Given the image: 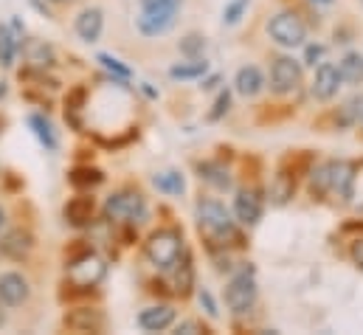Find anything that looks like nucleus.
<instances>
[{"mask_svg": "<svg viewBox=\"0 0 363 335\" xmlns=\"http://www.w3.org/2000/svg\"><path fill=\"white\" fill-rule=\"evenodd\" d=\"M352 183H355V169L347 161H327L324 167H318L313 172V183L310 192L315 197L324 194H338L341 200L352 197Z\"/></svg>", "mask_w": 363, "mask_h": 335, "instance_id": "obj_1", "label": "nucleus"}, {"mask_svg": "<svg viewBox=\"0 0 363 335\" xmlns=\"http://www.w3.org/2000/svg\"><path fill=\"white\" fill-rule=\"evenodd\" d=\"M144 253H147V259H150L158 270L175 268L183 253L181 231H175V229H161V231L150 234V240H147V246H144Z\"/></svg>", "mask_w": 363, "mask_h": 335, "instance_id": "obj_2", "label": "nucleus"}, {"mask_svg": "<svg viewBox=\"0 0 363 335\" xmlns=\"http://www.w3.org/2000/svg\"><path fill=\"white\" fill-rule=\"evenodd\" d=\"M197 226H200V231L208 234L211 240L237 237L234 220H231L228 209H225L220 200H211V197H203V200L197 203Z\"/></svg>", "mask_w": 363, "mask_h": 335, "instance_id": "obj_3", "label": "nucleus"}, {"mask_svg": "<svg viewBox=\"0 0 363 335\" xmlns=\"http://www.w3.org/2000/svg\"><path fill=\"white\" fill-rule=\"evenodd\" d=\"M147 214V203H144V194L135 192V189H121V192H113L104 203V217L113 220V223H141Z\"/></svg>", "mask_w": 363, "mask_h": 335, "instance_id": "obj_4", "label": "nucleus"}, {"mask_svg": "<svg viewBox=\"0 0 363 335\" xmlns=\"http://www.w3.org/2000/svg\"><path fill=\"white\" fill-rule=\"evenodd\" d=\"M257 279H254V268H242L225 287V304L231 313L237 316H245L254 310L257 304Z\"/></svg>", "mask_w": 363, "mask_h": 335, "instance_id": "obj_5", "label": "nucleus"}, {"mask_svg": "<svg viewBox=\"0 0 363 335\" xmlns=\"http://www.w3.org/2000/svg\"><path fill=\"white\" fill-rule=\"evenodd\" d=\"M268 34L281 48H296L307 40V26L296 11H279L268 23Z\"/></svg>", "mask_w": 363, "mask_h": 335, "instance_id": "obj_6", "label": "nucleus"}, {"mask_svg": "<svg viewBox=\"0 0 363 335\" xmlns=\"http://www.w3.org/2000/svg\"><path fill=\"white\" fill-rule=\"evenodd\" d=\"M104 273H107V265L91 251L71 259V265H68V282L74 287H85V290H93L104 279Z\"/></svg>", "mask_w": 363, "mask_h": 335, "instance_id": "obj_7", "label": "nucleus"}, {"mask_svg": "<svg viewBox=\"0 0 363 335\" xmlns=\"http://www.w3.org/2000/svg\"><path fill=\"white\" fill-rule=\"evenodd\" d=\"M178 23V9L172 6H155V9H141L138 14V31L144 37H161Z\"/></svg>", "mask_w": 363, "mask_h": 335, "instance_id": "obj_8", "label": "nucleus"}, {"mask_svg": "<svg viewBox=\"0 0 363 335\" xmlns=\"http://www.w3.org/2000/svg\"><path fill=\"white\" fill-rule=\"evenodd\" d=\"M301 84V65L293 57H276L271 68L273 93H290Z\"/></svg>", "mask_w": 363, "mask_h": 335, "instance_id": "obj_9", "label": "nucleus"}, {"mask_svg": "<svg viewBox=\"0 0 363 335\" xmlns=\"http://www.w3.org/2000/svg\"><path fill=\"white\" fill-rule=\"evenodd\" d=\"M62 324L74 333H101L104 330V313L99 307H77L71 313H65Z\"/></svg>", "mask_w": 363, "mask_h": 335, "instance_id": "obj_10", "label": "nucleus"}, {"mask_svg": "<svg viewBox=\"0 0 363 335\" xmlns=\"http://www.w3.org/2000/svg\"><path fill=\"white\" fill-rule=\"evenodd\" d=\"M234 217L242 226H257L262 220V197L257 192H251V189L237 192V197H234Z\"/></svg>", "mask_w": 363, "mask_h": 335, "instance_id": "obj_11", "label": "nucleus"}, {"mask_svg": "<svg viewBox=\"0 0 363 335\" xmlns=\"http://www.w3.org/2000/svg\"><path fill=\"white\" fill-rule=\"evenodd\" d=\"M341 87V74H338V65L333 62H321L318 71H315V79H313V96L318 101H330Z\"/></svg>", "mask_w": 363, "mask_h": 335, "instance_id": "obj_12", "label": "nucleus"}, {"mask_svg": "<svg viewBox=\"0 0 363 335\" xmlns=\"http://www.w3.org/2000/svg\"><path fill=\"white\" fill-rule=\"evenodd\" d=\"M26 299H28V282L14 270L0 273V302L6 307H20Z\"/></svg>", "mask_w": 363, "mask_h": 335, "instance_id": "obj_13", "label": "nucleus"}, {"mask_svg": "<svg viewBox=\"0 0 363 335\" xmlns=\"http://www.w3.org/2000/svg\"><path fill=\"white\" fill-rule=\"evenodd\" d=\"M172 322H175V310L169 304H155V307H147L138 313V327L147 333H161V330L172 327Z\"/></svg>", "mask_w": 363, "mask_h": 335, "instance_id": "obj_14", "label": "nucleus"}, {"mask_svg": "<svg viewBox=\"0 0 363 335\" xmlns=\"http://www.w3.org/2000/svg\"><path fill=\"white\" fill-rule=\"evenodd\" d=\"M31 248H34V237L23 229H14L0 240V253L9 259H23V256H28Z\"/></svg>", "mask_w": 363, "mask_h": 335, "instance_id": "obj_15", "label": "nucleus"}, {"mask_svg": "<svg viewBox=\"0 0 363 335\" xmlns=\"http://www.w3.org/2000/svg\"><path fill=\"white\" fill-rule=\"evenodd\" d=\"M20 51H23V57L28 60V65L37 68V71L54 65V48H51L48 43H43V40H23V43H20Z\"/></svg>", "mask_w": 363, "mask_h": 335, "instance_id": "obj_16", "label": "nucleus"}, {"mask_svg": "<svg viewBox=\"0 0 363 335\" xmlns=\"http://www.w3.org/2000/svg\"><path fill=\"white\" fill-rule=\"evenodd\" d=\"M77 34L85 40V43H96L101 37V28H104V14L101 9H85L79 17H77Z\"/></svg>", "mask_w": 363, "mask_h": 335, "instance_id": "obj_17", "label": "nucleus"}, {"mask_svg": "<svg viewBox=\"0 0 363 335\" xmlns=\"http://www.w3.org/2000/svg\"><path fill=\"white\" fill-rule=\"evenodd\" d=\"M65 220H68L71 226H77V229L88 226L93 220V197H85V194L71 197V200L65 203Z\"/></svg>", "mask_w": 363, "mask_h": 335, "instance_id": "obj_18", "label": "nucleus"}, {"mask_svg": "<svg viewBox=\"0 0 363 335\" xmlns=\"http://www.w3.org/2000/svg\"><path fill=\"white\" fill-rule=\"evenodd\" d=\"M234 84H237V93L240 96H257L265 87V77H262V71L257 65H245V68L237 71Z\"/></svg>", "mask_w": 363, "mask_h": 335, "instance_id": "obj_19", "label": "nucleus"}, {"mask_svg": "<svg viewBox=\"0 0 363 335\" xmlns=\"http://www.w3.org/2000/svg\"><path fill=\"white\" fill-rule=\"evenodd\" d=\"M17 51H20V31H14L11 26H0V65L11 68Z\"/></svg>", "mask_w": 363, "mask_h": 335, "instance_id": "obj_20", "label": "nucleus"}, {"mask_svg": "<svg viewBox=\"0 0 363 335\" xmlns=\"http://www.w3.org/2000/svg\"><path fill=\"white\" fill-rule=\"evenodd\" d=\"M197 172H200V180L211 183L214 189H220V192L231 189V175H228V169L223 167V164H217V161H206V164H197Z\"/></svg>", "mask_w": 363, "mask_h": 335, "instance_id": "obj_21", "label": "nucleus"}, {"mask_svg": "<svg viewBox=\"0 0 363 335\" xmlns=\"http://www.w3.org/2000/svg\"><path fill=\"white\" fill-rule=\"evenodd\" d=\"M194 290V265H191V253L183 248L181 259H178V276H175V293L178 296H189Z\"/></svg>", "mask_w": 363, "mask_h": 335, "instance_id": "obj_22", "label": "nucleus"}, {"mask_svg": "<svg viewBox=\"0 0 363 335\" xmlns=\"http://www.w3.org/2000/svg\"><path fill=\"white\" fill-rule=\"evenodd\" d=\"M28 127L34 130V136L43 141V147L45 150H57L60 147V141H57V133H54V127H51V121L45 119V116H40V113H34V116H28Z\"/></svg>", "mask_w": 363, "mask_h": 335, "instance_id": "obj_23", "label": "nucleus"}, {"mask_svg": "<svg viewBox=\"0 0 363 335\" xmlns=\"http://www.w3.org/2000/svg\"><path fill=\"white\" fill-rule=\"evenodd\" d=\"M296 194V177L287 175V172H279L271 183V197L276 206H284L290 197Z\"/></svg>", "mask_w": 363, "mask_h": 335, "instance_id": "obj_24", "label": "nucleus"}, {"mask_svg": "<svg viewBox=\"0 0 363 335\" xmlns=\"http://www.w3.org/2000/svg\"><path fill=\"white\" fill-rule=\"evenodd\" d=\"M206 74H208V62L200 60V57H191L189 62H181V65L169 68L172 79H197V77H206Z\"/></svg>", "mask_w": 363, "mask_h": 335, "instance_id": "obj_25", "label": "nucleus"}, {"mask_svg": "<svg viewBox=\"0 0 363 335\" xmlns=\"http://www.w3.org/2000/svg\"><path fill=\"white\" fill-rule=\"evenodd\" d=\"M338 74H341V82L347 84H361L363 82V57L361 54H347L338 65Z\"/></svg>", "mask_w": 363, "mask_h": 335, "instance_id": "obj_26", "label": "nucleus"}, {"mask_svg": "<svg viewBox=\"0 0 363 335\" xmlns=\"http://www.w3.org/2000/svg\"><path fill=\"white\" fill-rule=\"evenodd\" d=\"M152 183H155V189H158V192H164V194H183V189H186L183 175L181 172H175V169L158 172V175L152 177Z\"/></svg>", "mask_w": 363, "mask_h": 335, "instance_id": "obj_27", "label": "nucleus"}, {"mask_svg": "<svg viewBox=\"0 0 363 335\" xmlns=\"http://www.w3.org/2000/svg\"><path fill=\"white\" fill-rule=\"evenodd\" d=\"M77 189H91V186H99L101 180H104V175H101V169H93V167H77L71 172V177H68Z\"/></svg>", "mask_w": 363, "mask_h": 335, "instance_id": "obj_28", "label": "nucleus"}, {"mask_svg": "<svg viewBox=\"0 0 363 335\" xmlns=\"http://www.w3.org/2000/svg\"><path fill=\"white\" fill-rule=\"evenodd\" d=\"M361 113H363V96H355V99H350L341 110H338V124L341 127H350V124H355L358 119H361Z\"/></svg>", "mask_w": 363, "mask_h": 335, "instance_id": "obj_29", "label": "nucleus"}, {"mask_svg": "<svg viewBox=\"0 0 363 335\" xmlns=\"http://www.w3.org/2000/svg\"><path fill=\"white\" fill-rule=\"evenodd\" d=\"M248 6H251V0H231V3L225 6V11H223V23H225V26H237V23L242 20V14H245Z\"/></svg>", "mask_w": 363, "mask_h": 335, "instance_id": "obj_30", "label": "nucleus"}, {"mask_svg": "<svg viewBox=\"0 0 363 335\" xmlns=\"http://www.w3.org/2000/svg\"><path fill=\"white\" fill-rule=\"evenodd\" d=\"M178 48H181V54H186V57H197L206 48V37L203 34H186L181 43H178Z\"/></svg>", "mask_w": 363, "mask_h": 335, "instance_id": "obj_31", "label": "nucleus"}, {"mask_svg": "<svg viewBox=\"0 0 363 335\" xmlns=\"http://www.w3.org/2000/svg\"><path fill=\"white\" fill-rule=\"evenodd\" d=\"M99 62H101L107 71H113L118 79H130V77H133V71H130L127 65H121L116 57H110V54H99Z\"/></svg>", "mask_w": 363, "mask_h": 335, "instance_id": "obj_32", "label": "nucleus"}, {"mask_svg": "<svg viewBox=\"0 0 363 335\" xmlns=\"http://www.w3.org/2000/svg\"><path fill=\"white\" fill-rule=\"evenodd\" d=\"M228 107H231V93H228V90H223V93L217 96L214 107L208 110V121H217V119H223V116L228 113Z\"/></svg>", "mask_w": 363, "mask_h": 335, "instance_id": "obj_33", "label": "nucleus"}, {"mask_svg": "<svg viewBox=\"0 0 363 335\" xmlns=\"http://www.w3.org/2000/svg\"><path fill=\"white\" fill-rule=\"evenodd\" d=\"M68 113H77V110H82V104H85V87H77L71 96H68Z\"/></svg>", "mask_w": 363, "mask_h": 335, "instance_id": "obj_34", "label": "nucleus"}, {"mask_svg": "<svg viewBox=\"0 0 363 335\" xmlns=\"http://www.w3.org/2000/svg\"><path fill=\"white\" fill-rule=\"evenodd\" d=\"M197 299H200V307H203L211 319H217V316H220V310H217V304H214V299H211V293H208V290H200V296H197Z\"/></svg>", "mask_w": 363, "mask_h": 335, "instance_id": "obj_35", "label": "nucleus"}, {"mask_svg": "<svg viewBox=\"0 0 363 335\" xmlns=\"http://www.w3.org/2000/svg\"><path fill=\"white\" fill-rule=\"evenodd\" d=\"M321 57H324V48L321 45H310L307 54H304V62L307 65H315V62H321Z\"/></svg>", "mask_w": 363, "mask_h": 335, "instance_id": "obj_36", "label": "nucleus"}, {"mask_svg": "<svg viewBox=\"0 0 363 335\" xmlns=\"http://www.w3.org/2000/svg\"><path fill=\"white\" fill-rule=\"evenodd\" d=\"M183 0H141V9H155V6H172V9H181Z\"/></svg>", "mask_w": 363, "mask_h": 335, "instance_id": "obj_37", "label": "nucleus"}, {"mask_svg": "<svg viewBox=\"0 0 363 335\" xmlns=\"http://www.w3.org/2000/svg\"><path fill=\"white\" fill-rule=\"evenodd\" d=\"M178 333H186V335H191V333H206L200 324H194V322H183V324H178Z\"/></svg>", "mask_w": 363, "mask_h": 335, "instance_id": "obj_38", "label": "nucleus"}, {"mask_svg": "<svg viewBox=\"0 0 363 335\" xmlns=\"http://www.w3.org/2000/svg\"><path fill=\"white\" fill-rule=\"evenodd\" d=\"M352 259L358 262V268H363V240H355V246H352Z\"/></svg>", "mask_w": 363, "mask_h": 335, "instance_id": "obj_39", "label": "nucleus"}, {"mask_svg": "<svg viewBox=\"0 0 363 335\" xmlns=\"http://www.w3.org/2000/svg\"><path fill=\"white\" fill-rule=\"evenodd\" d=\"M6 324V310H3V302H0V327Z\"/></svg>", "mask_w": 363, "mask_h": 335, "instance_id": "obj_40", "label": "nucleus"}, {"mask_svg": "<svg viewBox=\"0 0 363 335\" xmlns=\"http://www.w3.org/2000/svg\"><path fill=\"white\" fill-rule=\"evenodd\" d=\"M54 3H74V0H54Z\"/></svg>", "mask_w": 363, "mask_h": 335, "instance_id": "obj_41", "label": "nucleus"}, {"mask_svg": "<svg viewBox=\"0 0 363 335\" xmlns=\"http://www.w3.org/2000/svg\"><path fill=\"white\" fill-rule=\"evenodd\" d=\"M315 3H333V0H315Z\"/></svg>", "mask_w": 363, "mask_h": 335, "instance_id": "obj_42", "label": "nucleus"}, {"mask_svg": "<svg viewBox=\"0 0 363 335\" xmlns=\"http://www.w3.org/2000/svg\"><path fill=\"white\" fill-rule=\"evenodd\" d=\"M0 226H3V209H0Z\"/></svg>", "mask_w": 363, "mask_h": 335, "instance_id": "obj_43", "label": "nucleus"}]
</instances>
